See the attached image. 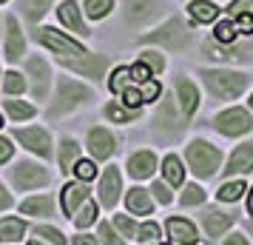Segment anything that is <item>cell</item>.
<instances>
[{
	"label": "cell",
	"instance_id": "obj_1",
	"mask_svg": "<svg viewBox=\"0 0 253 245\" xmlns=\"http://www.w3.org/2000/svg\"><path fill=\"white\" fill-rule=\"evenodd\" d=\"M202 80H205V86L211 89V94L225 97V100L239 97V94L245 92V86H248V77H245L242 71H228V69L202 71Z\"/></svg>",
	"mask_w": 253,
	"mask_h": 245
},
{
	"label": "cell",
	"instance_id": "obj_2",
	"mask_svg": "<svg viewBox=\"0 0 253 245\" xmlns=\"http://www.w3.org/2000/svg\"><path fill=\"white\" fill-rule=\"evenodd\" d=\"M219 160H222V154L205 140H194L188 146V163L194 168V174L199 177H213L219 168Z\"/></svg>",
	"mask_w": 253,
	"mask_h": 245
},
{
	"label": "cell",
	"instance_id": "obj_3",
	"mask_svg": "<svg viewBox=\"0 0 253 245\" xmlns=\"http://www.w3.org/2000/svg\"><path fill=\"white\" fill-rule=\"evenodd\" d=\"M37 40H40L43 46H48L54 54H60L63 60H80V57L88 54L80 43L69 40V37L63 35V32H57V29H40V32H37Z\"/></svg>",
	"mask_w": 253,
	"mask_h": 245
},
{
	"label": "cell",
	"instance_id": "obj_4",
	"mask_svg": "<svg viewBox=\"0 0 253 245\" xmlns=\"http://www.w3.org/2000/svg\"><path fill=\"white\" fill-rule=\"evenodd\" d=\"M85 100H91V92L77 80H60V89H57V100L51 105V114H63V111H71L74 105L85 103Z\"/></svg>",
	"mask_w": 253,
	"mask_h": 245
},
{
	"label": "cell",
	"instance_id": "obj_5",
	"mask_svg": "<svg viewBox=\"0 0 253 245\" xmlns=\"http://www.w3.org/2000/svg\"><path fill=\"white\" fill-rule=\"evenodd\" d=\"M188 40H191V32H188V26L182 20H168L154 35H145V43H160V46H168V49H185Z\"/></svg>",
	"mask_w": 253,
	"mask_h": 245
},
{
	"label": "cell",
	"instance_id": "obj_6",
	"mask_svg": "<svg viewBox=\"0 0 253 245\" xmlns=\"http://www.w3.org/2000/svg\"><path fill=\"white\" fill-rule=\"evenodd\" d=\"M225 137H239V134H245V131H251L253 120L251 114L245 111V108H228V111H222V114L216 117V123H213Z\"/></svg>",
	"mask_w": 253,
	"mask_h": 245
},
{
	"label": "cell",
	"instance_id": "obj_7",
	"mask_svg": "<svg viewBox=\"0 0 253 245\" xmlns=\"http://www.w3.org/2000/svg\"><path fill=\"white\" fill-rule=\"evenodd\" d=\"M12 180H14V186H20V188H37V186H46L48 183V174H46V168L23 160V163H17L12 168Z\"/></svg>",
	"mask_w": 253,
	"mask_h": 245
},
{
	"label": "cell",
	"instance_id": "obj_8",
	"mask_svg": "<svg viewBox=\"0 0 253 245\" xmlns=\"http://www.w3.org/2000/svg\"><path fill=\"white\" fill-rule=\"evenodd\" d=\"M14 137L23 143L29 151L40 154V157H48V154H51V140H48V134L43 129H23V131L17 129Z\"/></svg>",
	"mask_w": 253,
	"mask_h": 245
},
{
	"label": "cell",
	"instance_id": "obj_9",
	"mask_svg": "<svg viewBox=\"0 0 253 245\" xmlns=\"http://www.w3.org/2000/svg\"><path fill=\"white\" fill-rule=\"evenodd\" d=\"M88 148H91V154L97 157V160H108L111 154H114V137H111V131L105 129H94L91 134H88Z\"/></svg>",
	"mask_w": 253,
	"mask_h": 245
},
{
	"label": "cell",
	"instance_id": "obj_10",
	"mask_svg": "<svg viewBox=\"0 0 253 245\" xmlns=\"http://www.w3.org/2000/svg\"><path fill=\"white\" fill-rule=\"evenodd\" d=\"M120 171L117 168H108L103 174V180H100V199H103V205H108V208H114L117 199H120Z\"/></svg>",
	"mask_w": 253,
	"mask_h": 245
},
{
	"label": "cell",
	"instance_id": "obj_11",
	"mask_svg": "<svg viewBox=\"0 0 253 245\" xmlns=\"http://www.w3.org/2000/svg\"><path fill=\"white\" fill-rule=\"evenodd\" d=\"M251 168H253V143H245V146H239V148L233 151V157L228 160L225 174H248Z\"/></svg>",
	"mask_w": 253,
	"mask_h": 245
},
{
	"label": "cell",
	"instance_id": "obj_12",
	"mask_svg": "<svg viewBox=\"0 0 253 245\" xmlns=\"http://www.w3.org/2000/svg\"><path fill=\"white\" fill-rule=\"evenodd\" d=\"M176 94H179V117L188 120V117L196 111V103H199L194 83L191 80H176Z\"/></svg>",
	"mask_w": 253,
	"mask_h": 245
},
{
	"label": "cell",
	"instance_id": "obj_13",
	"mask_svg": "<svg viewBox=\"0 0 253 245\" xmlns=\"http://www.w3.org/2000/svg\"><path fill=\"white\" fill-rule=\"evenodd\" d=\"M168 234H171L173 245H194L196 243V228L188 220H179V217L168 220Z\"/></svg>",
	"mask_w": 253,
	"mask_h": 245
},
{
	"label": "cell",
	"instance_id": "obj_14",
	"mask_svg": "<svg viewBox=\"0 0 253 245\" xmlns=\"http://www.w3.org/2000/svg\"><path fill=\"white\" fill-rule=\"evenodd\" d=\"M57 17H60V23L66 26V29L77 32V35H88V32H85V26H83L80 9H77V3H74V0H66V3H60Z\"/></svg>",
	"mask_w": 253,
	"mask_h": 245
},
{
	"label": "cell",
	"instance_id": "obj_15",
	"mask_svg": "<svg viewBox=\"0 0 253 245\" xmlns=\"http://www.w3.org/2000/svg\"><path fill=\"white\" fill-rule=\"evenodd\" d=\"M105 66H108V60L103 57V54H97V57H80V60H69V69L71 71H80V74H85V77H103Z\"/></svg>",
	"mask_w": 253,
	"mask_h": 245
},
{
	"label": "cell",
	"instance_id": "obj_16",
	"mask_svg": "<svg viewBox=\"0 0 253 245\" xmlns=\"http://www.w3.org/2000/svg\"><path fill=\"white\" fill-rule=\"evenodd\" d=\"M154 168H157V160H154V154L151 151H137L131 160H128V171H131V177H137V180L151 177L154 174Z\"/></svg>",
	"mask_w": 253,
	"mask_h": 245
},
{
	"label": "cell",
	"instance_id": "obj_17",
	"mask_svg": "<svg viewBox=\"0 0 253 245\" xmlns=\"http://www.w3.org/2000/svg\"><path fill=\"white\" fill-rule=\"evenodd\" d=\"M29 77H32V92H35V97H43L48 89V66L43 63L40 57H32L29 60Z\"/></svg>",
	"mask_w": 253,
	"mask_h": 245
},
{
	"label": "cell",
	"instance_id": "obj_18",
	"mask_svg": "<svg viewBox=\"0 0 253 245\" xmlns=\"http://www.w3.org/2000/svg\"><path fill=\"white\" fill-rule=\"evenodd\" d=\"M85 199H88V188L83 186V183H71V186L63 188V211L66 214H74Z\"/></svg>",
	"mask_w": 253,
	"mask_h": 245
},
{
	"label": "cell",
	"instance_id": "obj_19",
	"mask_svg": "<svg viewBox=\"0 0 253 245\" xmlns=\"http://www.w3.org/2000/svg\"><path fill=\"white\" fill-rule=\"evenodd\" d=\"M157 14V0H128V20L145 23Z\"/></svg>",
	"mask_w": 253,
	"mask_h": 245
},
{
	"label": "cell",
	"instance_id": "obj_20",
	"mask_svg": "<svg viewBox=\"0 0 253 245\" xmlns=\"http://www.w3.org/2000/svg\"><path fill=\"white\" fill-rule=\"evenodd\" d=\"M6 26H9V37H6V57L9 60H20V54H23V35H20V26H17V20L14 17H9L6 20Z\"/></svg>",
	"mask_w": 253,
	"mask_h": 245
},
{
	"label": "cell",
	"instance_id": "obj_21",
	"mask_svg": "<svg viewBox=\"0 0 253 245\" xmlns=\"http://www.w3.org/2000/svg\"><path fill=\"white\" fill-rule=\"evenodd\" d=\"M230 222H233V214H228V211H219V208H211L205 211V228L211 237H219V234L228 228Z\"/></svg>",
	"mask_w": 253,
	"mask_h": 245
},
{
	"label": "cell",
	"instance_id": "obj_22",
	"mask_svg": "<svg viewBox=\"0 0 253 245\" xmlns=\"http://www.w3.org/2000/svg\"><path fill=\"white\" fill-rule=\"evenodd\" d=\"M157 123H160V129H165V131H182V126H185L182 117L173 114V100H165V105L160 108Z\"/></svg>",
	"mask_w": 253,
	"mask_h": 245
},
{
	"label": "cell",
	"instance_id": "obj_23",
	"mask_svg": "<svg viewBox=\"0 0 253 245\" xmlns=\"http://www.w3.org/2000/svg\"><path fill=\"white\" fill-rule=\"evenodd\" d=\"M128 211L131 214H151V197L145 188H131L128 191Z\"/></svg>",
	"mask_w": 253,
	"mask_h": 245
},
{
	"label": "cell",
	"instance_id": "obj_24",
	"mask_svg": "<svg viewBox=\"0 0 253 245\" xmlns=\"http://www.w3.org/2000/svg\"><path fill=\"white\" fill-rule=\"evenodd\" d=\"M23 234H26L23 220H17V217H6V220H0V240H3V243H14V240H20Z\"/></svg>",
	"mask_w": 253,
	"mask_h": 245
},
{
	"label": "cell",
	"instance_id": "obj_25",
	"mask_svg": "<svg viewBox=\"0 0 253 245\" xmlns=\"http://www.w3.org/2000/svg\"><path fill=\"white\" fill-rule=\"evenodd\" d=\"M188 9L194 14V20H199V23H211V20H216V14H219V9L213 3H208V0H194Z\"/></svg>",
	"mask_w": 253,
	"mask_h": 245
},
{
	"label": "cell",
	"instance_id": "obj_26",
	"mask_svg": "<svg viewBox=\"0 0 253 245\" xmlns=\"http://www.w3.org/2000/svg\"><path fill=\"white\" fill-rule=\"evenodd\" d=\"M23 214H35V217H48L51 214V197H35V199H26L20 205Z\"/></svg>",
	"mask_w": 253,
	"mask_h": 245
},
{
	"label": "cell",
	"instance_id": "obj_27",
	"mask_svg": "<svg viewBox=\"0 0 253 245\" xmlns=\"http://www.w3.org/2000/svg\"><path fill=\"white\" fill-rule=\"evenodd\" d=\"M77 154H80V146H77L74 140L63 143V148H60V165H63V171H74V165H77Z\"/></svg>",
	"mask_w": 253,
	"mask_h": 245
},
{
	"label": "cell",
	"instance_id": "obj_28",
	"mask_svg": "<svg viewBox=\"0 0 253 245\" xmlns=\"http://www.w3.org/2000/svg\"><path fill=\"white\" fill-rule=\"evenodd\" d=\"M165 180L171 183V186H182V180H185V171H182V163L176 160V157H168L165 160Z\"/></svg>",
	"mask_w": 253,
	"mask_h": 245
},
{
	"label": "cell",
	"instance_id": "obj_29",
	"mask_svg": "<svg viewBox=\"0 0 253 245\" xmlns=\"http://www.w3.org/2000/svg\"><path fill=\"white\" fill-rule=\"evenodd\" d=\"M94 220H97V205H94L91 199H85L80 205V214L74 217V225H77V228H88Z\"/></svg>",
	"mask_w": 253,
	"mask_h": 245
},
{
	"label": "cell",
	"instance_id": "obj_30",
	"mask_svg": "<svg viewBox=\"0 0 253 245\" xmlns=\"http://www.w3.org/2000/svg\"><path fill=\"white\" fill-rule=\"evenodd\" d=\"M134 86V77H131V69H117L114 74H111V92L123 94L126 89H131Z\"/></svg>",
	"mask_w": 253,
	"mask_h": 245
},
{
	"label": "cell",
	"instance_id": "obj_31",
	"mask_svg": "<svg viewBox=\"0 0 253 245\" xmlns=\"http://www.w3.org/2000/svg\"><path fill=\"white\" fill-rule=\"evenodd\" d=\"M6 111L12 120H29V117L35 114V108L29 103H20V100H6Z\"/></svg>",
	"mask_w": 253,
	"mask_h": 245
},
{
	"label": "cell",
	"instance_id": "obj_32",
	"mask_svg": "<svg viewBox=\"0 0 253 245\" xmlns=\"http://www.w3.org/2000/svg\"><path fill=\"white\" fill-rule=\"evenodd\" d=\"M105 114L111 117L114 123H131V120H137V111H134V108H123V105H117V103L108 105Z\"/></svg>",
	"mask_w": 253,
	"mask_h": 245
},
{
	"label": "cell",
	"instance_id": "obj_33",
	"mask_svg": "<svg viewBox=\"0 0 253 245\" xmlns=\"http://www.w3.org/2000/svg\"><path fill=\"white\" fill-rule=\"evenodd\" d=\"M242 191H245V183H225L219 188V199L222 202H236L242 197Z\"/></svg>",
	"mask_w": 253,
	"mask_h": 245
},
{
	"label": "cell",
	"instance_id": "obj_34",
	"mask_svg": "<svg viewBox=\"0 0 253 245\" xmlns=\"http://www.w3.org/2000/svg\"><path fill=\"white\" fill-rule=\"evenodd\" d=\"M114 3L111 0H85V12H88V17H105L108 14V9H111Z\"/></svg>",
	"mask_w": 253,
	"mask_h": 245
},
{
	"label": "cell",
	"instance_id": "obj_35",
	"mask_svg": "<svg viewBox=\"0 0 253 245\" xmlns=\"http://www.w3.org/2000/svg\"><path fill=\"white\" fill-rule=\"evenodd\" d=\"M74 174L80 177V183H91L94 177H97V165L88 163V160H77V165H74Z\"/></svg>",
	"mask_w": 253,
	"mask_h": 245
},
{
	"label": "cell",
	"instance_id": "obj_36",
	"mask_svg": "<svg viewBox=\"0 0 253 245\" xmlns=\"http://www.w3.org/2000/svg\"><path fill=\"white\" fill-rule=\"evenodd\" d=\"M3 89H6L9 94H20L26 89V80L17 74V71H9V74H6V80H3Z\"/></svg>",
	"mask_w": 253,
	"mask_h": 245
},
{
	"label": "cell",
	"instance_id": "obj_37",
	"mask_svg": "<svg viewBox=\"0 0 253 245\" xmlns=\"http://www.w3.org/2000/svg\"><path fill=\"white\" fill-rule=\"evenodd\" d=\"M37 237H43V240H48L51 245H63L66 243V237L57 231V228H51V225H37Z\"/></svg>",
	"mask_w": 253,
	"mask_h": 245
},
{
	"label": "cell",
	"instance_id": "obj_38",
	"mask_svg": "<svg viewBox=\"0 0 253 245\" xmlns=\"http://www.w3.org/2000/svg\"><path fill=\"white\" fill-rule=\"evenodd\" d=\"M236 37V26L230 23V20H219L216 23V40L219 43H230Z\"/></svg>",
	"mask_w": 253,
	"mask_h": 245
},
{
	"label": "cell",
	"instance_id": "obj_39",
	"mask_svg": "<svg viewBox=\"0 0 253 245\" xmlns=\"http://www.w3.org/2000/svg\"><path fill=\"white\" fill-rule=\"evenodd\" d=\"M205 199V191L199 186H185V194H182V205H196Z\"/></svg>",
	"mask_w": 253,
	"mask_h": 245
},
{
	"label": "cell",
	"instance_id": "obj_40",
	"mask_svg": "<svg viewBox=\"0 0 253 245\" xmlns=\"http://www.w3.org/2000/svg\"><path fill=\"white\" fill-rule=\"evenodd\" d=\"M157 237H160V225H157V222H145V225H139L137 240H142V243H151V240H157Z\"/></svg>",
	"mask_w": 253,
	"mask_h": 245
},
{
	"label": "cell",
	"instance_id": "obj_41",
	"mask_svg": "<svg viewBox=\"0 0 253 245\" xmlns=\"http://www.w3.org/2000/svg\"><path fill=\"white\" fill-rule=\"evenodd\" d=\"M114 222H117V228H120V231L126 234V237H131V240H137V231H139V228L134 225V220H128L126 214H120V217H117Z\"/></svg>",
	"mask_w": 253,
	"mask_h": 245
},
{
	"label": "cell",
	"instance_id": "obj_42",
	"mask_svg": "<svg viewBox=\"0 0 253 245\" xmlns=\"http://www.w3.org/2000/svg\"><path fill=\"white\" fill-rule=\"evenodd\" d=\"M46 6H48V0H26V14L32 20H37L40 14H46Z\"/></svg>",
	"mask_w": 253,
	"mask_h": 245
},
{
	"label": "cell",
	"instance_id": "obj_43",
	"mask_svg": "<svg viewBox=\"0 0 253 245\" xmlns=\"http://www.w3.org/2000/svg\"><path fill=\"white\" fill-rule=\"evenodd\" d=\"M142 63H145L151 71H162L165 69V60H162V54H157V51H145V54H142Z\"/></svg>",
	"mask_w": 253,
	"mask_h": 245
},
{
	"label": "cell",
	"instance_id": "obj_44",
	"mask_svg": "<svg viewBox=\"0 0 253 245\" xmlns=\"http://www.w3.org/2000/svg\"><path fill=\"white\" fill-rule=\"evenodd\" d=\"M142 103H154L157 97H160V83H154V80H145V86H142Z\"/></svg>",
	"mask_w": 253,
	"mask_h": 245
},
{
	"label": "cell",
	"instance_id": "obj_45",
	"mask_svg": "<svg viewBox=\"0 0 253 245\" xmlns=\"http://www.w3.org/2000/svg\"><path fill=\"white\" fill-rule=\"evenodd\" d=\"M230 14H233V17L253 14V0H233V3H230Z\"/></svg>",
	"mask_w": 253,
	"mask_h": 245
},
{
	"label": "cell",
	"instance_id": "obj_46",
	"mask_svg": "<svg viewBox=\"0 0 253 245\" xmlns=\"http://www.w3.org/2000/svg\"><path fill=\"white\" fill-rule=\"evenodd\" d=\"M100 240H103L105 245H123V243H120V237L111 231V225H108V222H103V225H100Z\"/></svg>",
	"mask_w": 253,
	"mask_h": 245
},
{
	"label": "cell",
	"instance_id": "obj_47",
	"mask_svg": "<svg viewBox=\"0 0 253 245\" xmlns=\"http://www.w3.org/2000/svg\"><path fill=\"white\" fill-rule=\"evenodd\" d=\"M123 97H126L128 108H139V105H142V94H139L134 86H131V89H126V92H123Z\"/></svg>",
	"mask_w": 253,
	"mask_h": 245
},
{
	"label": "cell",
	"instance_id": "obj_48",
	"mask_svg": "<svg viewBox=\"0 0 253 245\" xmlns=\"http://www.w3.org/2000/svg\"><path fill=\"white\" fill-rule=\"evenodd\" d=\"M131 77H134V80H151V69L148 66H145V63H137V66H134V69H131Z\"/></svg>",
	"mask_w": 253,
	"mask_h": 245
},
{
	"label": "cell",
	"instance_id": "obj_49",
	"mask_svg": "<svg viewBox=\"0 0 253 245\" xmlns=\"http://www.w3.org/2000/svg\"><path fill=\"white\" fill-rule=\"evenodd\" d=\"M151 191L157 194V199H160V202H165V205L171 202V191L165 188V183H154V188H151Z\"/></svg>",
	"mask_w": 253,
	"mask_h": 245
},
{
	"label": "cell",
	"instance_id": "obj_50",
	"mask_svg": "<svg viewBox=\"0 0 253 245\" xmlns=\"http://www.w3.org/2000/svg\"><path fill=\"white\" fill-rule=\"evenodd\" d=\"M236 32H242V35H253V14H242Z\"/></svg>",
	"mask_w": 253,
	"mask_h": 245
},
{
	"label": "cell",
	"instance_id": "obj_51",
	"mask_svg": "<svg viewBox=\"0 0 253 245\" xmlns=\"http://www.w3.org/2000/svg\"><path fill=\"white\" fill-rule=\"evenodd\" d=\"M12 151H14V146L6 137H0V163H6V160H12Z\"/></svg>",
	"mask_w": 253,
	"mask_h": 245
},
{
	"label": "cell",
	"instance_id": "obj_52",
	"mask_svg": "<svg viewBox=\"0 0 253 245\" xmlns=\"http://www.w3.org/2000/svg\"><path fill=\"white\" fill-rule=\"evenodd\" d=\"M9 205H12V197H9V191H6V188L0 186V211L9 208Z\"/></svg>",
	"mask_w": 253,
	"mask_h": 245
},
{
	"label": "cell",
	"instance_id": "obj_53",
	"mask_svg": "<svg viewBox=\"0 0 253 245\" xmlns=\"http://www.w3.org/2000/svg\"><path fill=\"white\" fill-rule=\"evenodd\" d=\"M225 245H248V240H245L242 234H233V237H228V240H225Z\"/></svg>",
	"mask_w": 253,
	"mask_h": 245
},
{
	"label": "cell",
	"instance_id": "obj_54",
	"mask_svg": "<svg viewBox=\"0 0 253 245\" xmlns=\"http://www.w3.org/2000/svg\"><path fill=\"white\" fill-rule=\"evenodd\" d=\"M74 245H97L94 237H74Z\"/></svg>",
	"mask_w": 253,
	"mask_h": 245
},
{
	"label": "cell",
	"instance_id": "obj_55",
	"mask_svg": "<svg viewBox=\"0 0 253 245\" xmlns=\"http://www.w3.org/2000/svg\"><path fill=\"white\" fill-rule=\"evenodd\" d=\"M248 211L253 214V191H251V199H248Z\"/></svg>",
	"mask_w": 253,
	"mask_h": 245
},
{
	"label": "cell",
	"instance_id": "obj_56",
	"mask_svg": "<svg viewBox=\"0 0 253 245\" xmlns=\"http://www.w3.org/2000/svg\"><path fill=\"white\" fill-rule=\"evenodd\" d=\"M29 245H46V243H40V240H32V243H29Z\"/></svg>",
	"mask_w": 253,
	"mask_h": 245
},
{
	"label": "cell",
	"instance_id": "obj_57",
	"mask_svg": "<svg viewBox=\"0 0 253 245\" xmlns=\"http://www.w3.org/2000/svg\"><path fill=\"white\" fill-rule=\"evenodd\" d=\"M0 126H3V117H0Z\"/></svg>",
	"mask_w": 253,
	"mask_h": 245
},
{
	"label": "cell",
	"instance_id": "obj_58",
	"mask_svg": "<svg viewBox=\"0 0 253 245\" xmlns=\"http://www.w3.org/2000/svg\"><path fill=\"white\" fill-rule=\"evenodd\" d=\"M251 105H253V100H251Z\"/></svg>",
	"mask_w": 253,
	"mask_h": 245
},
{
	"label": "cell",
	"instance_id": "obj_59",
	"mask_svg": "<svg viewBox=\"0 0 253 245\" xmlns=\"http://www.w3.org/2000/svg\"><path fill=\"white\" fill-rule=\"evenodd\" d=\"M0 3H3V0H0Z\"/></svg>",
	"mask_w": 253,
	"mask_h": 245
}]
</instances>
